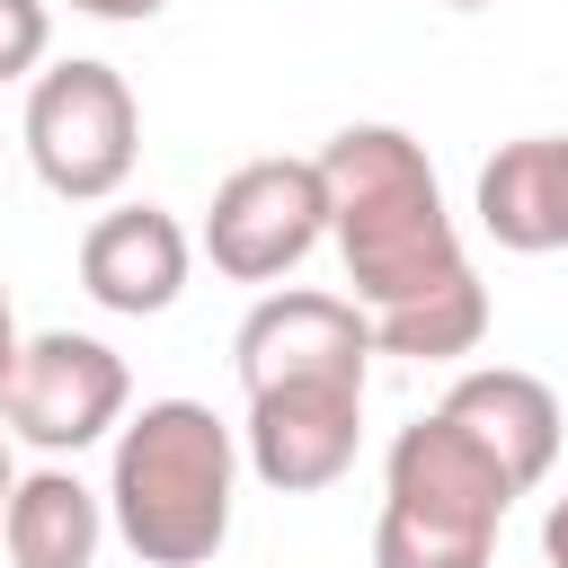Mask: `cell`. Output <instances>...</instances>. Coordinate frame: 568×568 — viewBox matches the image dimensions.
Here are the masks:
<instances>
[{
	"label": "cell",
	"instance_id": "obj_1",
	"mask_svg": "<svg viewBox=\"0 0 568 568\" xmlns=\"http://www.w3.org/2000/svg\"><path fill=\"white\" fill-rule=\"evenodd\" d=\"M320 186H328V240L346 257V302L364 320L408 311L444 284L470 275L462 222L444 213V186L426 169V142L399 124H346L320 142Z\"/></svg>",
	"mask_w": 568,
	"mask_h": 568
},
{
	"label": "cell",
	"instance_id": "obj_2",
	"mask_svg": "<svg viewBox=\"0 0 568 568\" xmlns=\"http://www.w3.org/2000/svg\"><path fill=\"white\" fill-rule=\"evenodd\" d=\"M106 524L142 568H204L231 541L240 506V435L204 399H142L115 426L106 462Z\"/></svg>",
	"mask_w": 568,
	"mask_h": 568
},
{
	"label": "cell",
	"instance_id": "obj_3",
	"mask_svg": "<svg viewBox=\"0 0 568 568\" xmlns=\"http://www.w3.org/2000/svg\"><path fill=\"white\" fill-rule=\"evenodd\" d=\"M506 506H515V479L435 408L390 435L373 568H488Z\"/></svg>",
	"mask_w": 568,
	"mask_h": 568
},
{
	"label": "cell",
	"instance_id": "obj_4",
	"mask_svg": "<svg viewBox=\"0 0 568 568\" xmlns=\"http://www.w3.org/2000/svg\"><path fill=\"white\" fill-rule=\"evenodd\" d=\"M27 160L62 204H115L142 160V106L115 62H53L27 80Z\"/></svg>",
	"mask_w": 568,
	"mask_h": 568
},
{
	"label": "cell",
	"instance_id": "obj_5",
	"mask_svg": "<svg viewBox=\"0 0 568 568\" xmlns=\"http://www.w3.org/2000/svg\"><path fill=\"white\" fill-rule=\"evenodd\" d=\"M328 240V186L320 160H248L213 186L204 204V257L231 284H284L311 248Z\"/></svg>",
	"mask_w": 568,
	"mask_h": 568
},
{
	"label": "cell",
	"instance_id": "obj_6",
	"mask_svg": "<svg viewBox=\"0 0 568 568\" xmlns=\"http://www.w3.org/2000/svg\"><path fill=\"white\" fill-rule=\"evenodd\" d=\"M124 399H133V373L106 337L44 328L18 346V373L0 382V426L36 453H89L98 435L124 426Z\"/></svg>",
	"mask_w": 568,
	"mask_h": 568
},
{
	"label": "cell",
	"instance_id": "obj_7",
	"mask_svg": "<svg viewBox=\"0 0 568 568\" xmlns=\"http://www.w3.org/2000/svg\"><path fill=\"white\" fill-rule=\"evenodd\" d=\"M231 364H240V390H284V382H355L364 390L373 320L346 293L284 284V293H257L248 302V320L231 337Z\"/></svg>",
	"mask_w": 568,
	"mask_h": 568
},
{
	"label": "cell",
	"instance_id": "obj_8",
	"mask_svg": "<svg viewBox=\"0 0 568 568\" xmlns=\"http://www.w3.org/2000/svg\"><path fill=\"white\" fill-rule=\"evenodd\" d=\"M355 444H364V390H355V382H284V390H248L240 462L257 470V488H275V497L337 488V479L355 470Z\"/></svg>",
	"mask_w": 568,
	"mask_h": 568
},
{
	"label": "cell",
	"instance_id": "obj_9",
	"mask_svg": "<svg viewBox=\"0 0 568 568\" xmlns=\"http://www.w3.org/2000/svg\"><path fill=\"white\" fill-rule=\"evenodd\" d=\"M186 275H195V240L160 204H115L80 231V284L115 320H160L186 293Z\"/></svg>",
	"mask_w": 568,
	"mask_h": 568
},
{
	"label": "cell",
	"instance_id": "obj_10",
	"mask_svg": "<svg viewBox=\"0 0 568 568\" xmlns=\"http://www.w3.org/2000/svg\"><path fill=\"white\" fill-rule=\"evenodd\" d=\"M444 417L515 479V497H532L541 479H550V462H559V399H550V382L541 373H524V364H479V373H462L453 390H444Z\"/></svg>",
	"mask_w": 568,
	"mask_h": 568
},
{
	"label": "cell",
	"instance_id": "obj_11",
	"mask_svg": "<svg viewBox=\"0 0 568 568\" xmlns=\"http://www.w3.org/2000/svg\"><path fill=\"white\" fill-rule=\"evenodd\" d=\"M98 541H106V497L62 462L27 470L0 506V559L9 568H98Z\"/></svg>",
	"mask_w": 568,
	"mask_h": 568
},
{
	"label": "cell",
	"instance_id": "obj_12",
	"mask_svg": "<svg viewBox=\"0 0 568 568\" xmlns=\"http://www.w3.org/2000/svg\"><path fill=\"white\" fill-rule=\"evenodd\" d=\"M479 231L497 240V248H515V257H550V248H568V231H559V160H550V133H524V142H506L488 169H479Z\"/></svg>",
	"mask_w": 568,
	"mask_h": 568
},
{
	"label": "cell",
	"instance_id": "obj_13",
	"mask_svg": "<svg viewBox=\"0 0 568 568\" xmlns=\"http://www.w3.org/2000/svg\"><path fill=\"white\" fill-rule=\"evenodd\" d=\"M479 337H488V284H479V275H462V284H444V293L373 320V355H408V364L479 355Z\"/></svg>",
	"mask_w": 568,
	"mask_h": 568
},
{
	"label": "cell",
	"instance_id": "obj_14",
	"mask_svg": "<svg viewBox=\"0 0 568 568\" xmlns=\"http://www.w3.org/2000/svg\"><path fill=\"white\" fill-rule=\"evenodd\" d=\"M53 53V0H0V80H36Z\"/></svg>",
	"mask_w": 568,
	"mask_h": 568
},
{
	"label": "cell",
	"instance_id": "obj_15",
	"mask_svg": "<svg viewBox=\"0 0 568 568\" xmlns=\"http://www.w3.org/2000/svg\"><path fill=\"white\" fill-rule=\"evenodd\" d=\"M80 18H106V27H142V18H160L169 0H71Z\"/></svg>",
	"mask_w": 568,
	"mask_h": 568
},
{
	"label": "cell",
	"instance_id": "obj_16",
	"mask_svg": "<svg viewBox=\"0 0 568 568\" xmlns=\"http://www.w3.org/2000/svg\"><path fill=\"white\" fill-rule=\"evenodd\" d=\"M541 559L550 568H568V488L550 497V515H541Z\"/></svg>",
	"mask_w": 568,
	"mask_h": 568
},
{
	"label": "cell",
	"instance_id": "obj_17",
	"mask_svg": "<svg viewBox=\"0 0 568 568\" xmlns=\"http://www.w3.org/2000/svg\"><path fill=\"white\" fill-rule=\"evenodd\" d=\"M18 346H27V337H18V311H9V284H0V382L18 373Z\"/></svg>",
	"mask_w": 568,
	"mask_h": 568
},
{
	"label": "cell",
	"instance_id": "obj_18",
	"mask_svg": "<svg viewBox=\"0 0 568 568\" xmlns=\"http://www.w3.org/2000/svg\"><path fill=\"white\" fill-rule=\"evenodd\" d=\"M550 160H559V231H568V133H550Z\"/></svg>",
	"mask_w": 568,
	"mask_h": 568
},
{
	"label": "cell",
	"instance_id": "obj_19",
	"mask_svg": "<svg viewBox=\"0 0 568 568\" xmlns=\"http://www.w3.org/2000/svg\"><path fill=\"white\" fill-rule=\"evenodd\" d=\"M9 488H18V462H9V426H0V506H9Z\"/></svg>",
	"mask_w": 568,
	"mask_h": 568
},
{
	"label": "cell",
	"instance_id": "obj_20",
	"mask_svg": "<svg viewBox=\"0 0 568 568\" xmlns=\"http://www.w3.org/2000/svg\"><path fill=\"white\" fill-rule=\"evenodd\" d=\"M444 9H488V0H444Z\"/></svg>",
	"mask_w": 568,
	"mask_h": 568
}]
</instances>
